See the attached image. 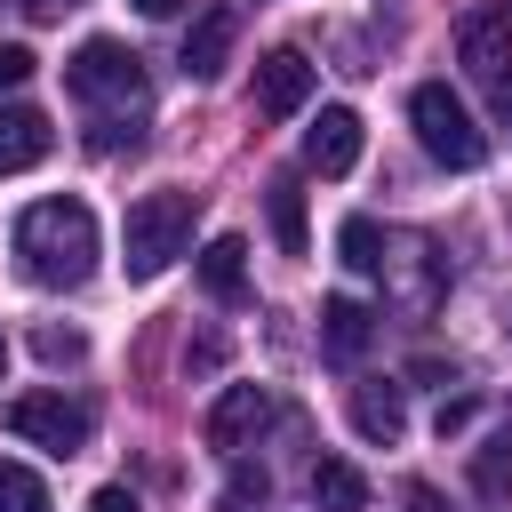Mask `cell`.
<instances>
[{
    "mask_svg": "<svg viewBox=\"0 0 512 512\" xmlns=\"http://www.w3.org/2000/svg\"><path fill=\"white\" fill-rule=\"evenodd\" d=\"M64 88L72 104L88 112V152H136L144 144V112H152V80H144V56L128 40H80L72 64H64Z\"/></svg>",
    "mask_w": 512,
    "mask_h": 512,
    "instance_id": "6da1fadb",
    "label": "cell"
},
{
    "mask_svg": "<svg viewBox=\"0 0 512 512\" xmlns=\"http://www.w3.org/2000/svg\"><path fill=\"white\" fill-rule=\"evenodd\" d=\"M96 256H104V240H96L88 200H32V208L16 216V264H24V280H40V288H80V280L96 272Z\"/></svg>",
    "mask_w": 512,
    "mask_h": 512,
    "instance_id": "7a4b0ae2",
    "label": "cell"
},
{
    "mask_svg": "<svg viewBox=\"0 0 512 512\" xmlns=\"http://www.w3.org/2000/svg\"><path fill=\"white\" fill-rule=\"evenodd\" d=\"M192 240V192H144L128 200V224H120V248H128V280H160Z\"/></svg>",
    "mask_w": 512,
    "mask_h": 512,
    "instance_id": "3957f363",
    "label": "cell"
},
{
    "mask_svg": "<svg viewBox=\"0 0 512 512\" xmlns=\"http://www.w3.org/2000/svg\"><path fill=\"white\" fill-rule=\"evenodd\" d=\"M408 128H416V144H424L440 168H480V160H488V136H480L472 112L448 96V80H424V88L408 96Z\"/></svg>",
    "mask_w": 512,
    "mask_h": 512,
    "instance_id": "277c9868",
    "label": "cell"
},
{
    "mask_svg": "<svg viewBox=\"0 0 512 512\" xmlns=\"http://www.w3.org/2000/svg\"><path fill=\"white\" fill-rule=\"evenodd\" d=\"M384 296L400 304V312H440V296H448V256L424 240V232H392L384 240Z\"/></svg>",
    "mask_w": 512,
    "mask_h": 512,
    "instance_id": "5b68a950",
    "label": "cell"
},
{
    "mask_svg": "<svg viewBox=\"0 0 512 512\" xmlns=\"http://www.w3.org/2000/svg\"><path fill=\"white\" fill-rule=\"evenodd\" d=\"M8 432L48 448V456H80L96 440V416H88V400H64V392H16L8 400Z\"/></svg>",
    "mask_w": 512,
    "mask_h": 512,
    "instance_id": "8992f818",
    "label": "cell"
},
{
    "mask_svg": "<svg viewBox=\"0 0 512 512\" xmlns=\"http://www.w3.org/2000/svg\"><path fill=\"white\" fill-rule=\"evenodd\" d=\"M264 424H272V392H264V384H224L200 432H208V448H224V456H232V448H248Z\"/></svg>",
    "mask_w": 512,
    "mask_h": 512,
    "instance_id": "52a82bcc",
    "label": "cell"
},
{
    "mask_svg": "<svg viewBox=\"0 0 512 512\" xmlns=\"http://www.w3.org/2000/svg\"><path fill=\"white\" fill-rule=\"evenodd\" d=\"M312 64H304V48H272L264 64H256V112L264 120H288V112H304V96H312Z\"/></svg>",
    "mask_w": 512,
    "mask_h": 512,
    "instance_id": "ba28073f",
    "label": "cell"
},
{
    "mask_svg": "<svg viewBox=\"0 0 512 512\" xmlns=\"http://www.w3.org/2000/svg\"><path fill=\"white\" fill-rule=\"evenodd\" d=\"M352 160H360V112H352V104H328V112L304 128V168L352 176Z\"/></svg>",
    "mask_w": 512,
    "mask_h": 512,
    "instance_id": "9c48e42d",
    "label": "cell"
},
{
    "mask_svg": "<svg viewBox=\"0 0 512 512\" xmlns=\"http://www.w3.org/2000/svg\"><path fill=\"white\" fill-rule=\"evenodd\" d=\"M48 144H56V128H48V112H40V104H0V176L40 168V160H48Z\"/></svg>",
    "mask_w": 512,
    "mask_h": 512,
    "instance_id": "30bf717a",
    "label": "cell"
},
{
    "mask_svg": "<svg viewBox=\"0 0 512 512\" xmlns=\"http://www.w3.org/2000/svg\"><path fill=\"white\" fill-rule=\"evenodd\" d=\"M232 40H240V8H208V16H192V32H184V72H192V80H216L224 56H232Z\"/></svg>",
    "mask_w": 512,
    "mask_h": 512,
    "instance_id": "8fae6325",
    "label": "cell"
},
{
    "mask_svg": "<svg viewBox=\"0 0 512 512\" xmlns=\"http://www.w3.org/2000/svg\"><path fill=\"white\" fill-rule=\"evenodd\" d=\"M352 432H360V440H376V448H392V440L408 432V408H400V384H384V376H368V384H352Z\"/></svg>",
    "mask_w": 512,
    "mask_h": 512,
    "instance_id": "7c38bea8",
    "label": "cell"
},
{
    "mask_svg": "<svg viewBox=\"0 0 512 512\" xmlns=\"http://www.w3.org/2000/svg\"><path fill=\"white\" fill-rule=\"evenodd\" d=\"M368 336H376V312H368L360 296H328V304H320V352H328V360H360Z\"/></svg>",
    "mask_w": 512,
    "mask_h": 512,
    "instance_id": "4fadbf2b",
    "label": "cell"
},
{
    "mask_svg": "<svg viewBox=\"0 0 512 512\" xmlns=\"http://www.w3.org/2000/svg\"><path fill=\"white\" fill-rule=\"evenodd\" d=\"M200 288H208L216 304H240V296H248V240H240V232H216V240L200 248Z\"/></svg>",
    "mask_w": 512,
    "mask_h": 512,
    "instance_id": "5bb4252c",
    "label": "cell"
},
{
    "mask_svg": "<svg viewBox=\"0 0 512 512\" xmlns=\"http://www.w3.org/2000/svg\"><path fill=\"white\" fill-rule=\"evenodd\" d=\"M456 56L480 72V80H496V72H512V24L504 16H472L464 32H456Z\"/></svg>",
    "mask_w": 512,
    "mask_h": 512,
    "instance_id": "9a60e30c",
    "label": "cell"
},
{
    "mask_svg": "<svg viewBox=\"0 0 512 512\" xmlns=\"http://www.w3.org/2000/svg\"><path fill=\"white\" fill-rule=\"evenodd\" d=\"M304 488H312V504H320V512H368V480H360L344 456H320Z\"/></svg>",
    "mask_w": 512,
    "mask_h": 512,
    "instance_id": "2e32d148",
    "label": "cell"
},
{
    "mask_svg": "<svg viewBox=\"0 0 512 512\" xmlns=\"http://www.w3.org/2000/svg\"><path fill=\"white\" fill-rule=\"evenodd\" d=\"M472 488H480V496H512V424H496V432L472 448Z\"/></svg>",
    "mask_w": 512,
    "mask_h": 512,
    "instance_id": "e0dca14e",
    "label": "cell"
},
{
    "mask_svg": "<svg viewBox=\"0 0 512 512\" xmlns=\"http://www.w3.org/2000/svg\"><path fill=\"white\" fill-rule=\"evenodd\" d=\"M264 200H272V240H280L288 256H304V184H296V176H272Z\"/></svg>",
    "mask_w": 512,
    "mask_h": 512,
    "instance_id": "ac0fdd59",
    "label": "cell"
},
{
    "mask_svg": "<svg viewBox=\"0 0 512 512\" xmlns=\"http://www.w3.org/2000/svg\"><path fill=\"white\" fill-rule=\"evenodd\" d=\"M336 256H344L352 272H384V232H376V216H344V224H336Z\"/></svg>",
    "mask_w": 512,
    "mask_h": 512,
    "instance_id": "d6986e66",
    "label": "cell"
},
{
    "mask_svg": "<svg viewBox=\"0 0 512 512\" xmlns=\"http://www.w3.org/2000/svg\"><path fill=\"white\" fill-rule=\"evenodd\" d=\"M0 512H48V480L24 472L16 456H0Z\"/></svg>",
    "mask_w": 512,
    "mask_h": 512,
    "instance_id": "ffe728a7",
    "label": "cell"
},
{
    "mask_svg": "<svg viewBox=\"0 0 512 512\" xmlns=\"http://www.w3.org/2000/svg\"><path fill=\"white\" fill-rule=\"evenodd\" d=\"M32 352H40L48 368H72V360H88V336H80V328H56V320H48V328H32Z\"/></svg>",
    "mask_w": 512,
    "mask_h": 512,
    "instance_id": "44dd1931",
    "label": "cell"
},
{
    "mask_svg": "<svg viewBox=\"0 0 512 512\" xmlns=\"http://www.w3.org/2000/svg\"><path fill=\"white\" fill-rule=\"evenodd\" d=\"M264 488H272V480H264L256 464H232V480H224V512H248V504H264Z\"/></svg>",
    "mask_w": 512,
    "mask_h": 512,
    "instance_id": "7402d4cb",
    "label": "cell"
},
{
    "mask_svg": "<svg viewBox=\"0 0 512 512\" xmlns=\"http://www.w3.org/2000/svg\"><path fill=\"white\" fill-rule=\"evenodd\" d=\"M24 80H32V48L0 40V88H24Z\"/></svg>",
    "mask_w": 512,
    "mask_h": 512,
    "instance_id": "603a6c76",
    "label": "cell"
},
{
    "mask_svg": "<svg viewBox=\"0 0 512 512\" xmlns=\"http://www.w3.org/2000/svg\"><path fill=\"white\" fill-rule=\"evenodd\" d=\"M88 512H144V504H136V488H120V480H104V488L88 496Z\"/></svg>",
    "mask_w": 512,
    "mask_h": 512,
    "instance_id": "cb8c5ba5",
    "label": "cell"
},
{
    "mask_svg": "<svg viewBox=\"0 0 512 512\" xmlns=\"http://www.w3.org/2000/svg\"><path fill=\"white\" fill-rule=\"evenodd\" d=\"M488 112L512 128V72H496V80H488Z\"/></svg>",
    "mask_w": 512,
    "mask_h": 512,
    "instance_id": "d4e9b609",
    "label": "cell"
},
{
    "mask_svg": "<svg viewBox=\"0 0 512 512\" xmlns=\"http://www.w3.org/2000/svg\"><path fill=\"white\" fill-rule=\"evenodd\" d=\"M16 8H24V16H32V24H56V16H72V8H80V0H16Z\"/></svg>",
    "mask_w": 512,
    "mask_h": 512,
    "instance_id": "484cf974",
    "label": "cell"
},
{
    "mask_svg": "<svg viewBox=\"0 0 512 512\" xmlns=\"http://www.w3.org/2000/svg\"><path fill=\"white\" fill-rule=\"evenodd\" d=\"M216 360H224V344H216V336H200V344L184 352V368H216Z\"/></svg>",
    "mask_w": 512,
    "mask_h": 512,
    "instance_id": "4316f807",
    "label": "cell"
},
{
    "mask_svg": "<svg viewBox=\"0 0 512 512\" xmlns=\"http://www.w3.org/2000/svg\"><path fill=\"white\" fill-rule=\"evenodd\" d=\"M408 512H440V496H432V488L416 480V488H408Z\"/></svg>",
    "mask_w": 512,
    "mask_h": 512,
    "instance_id": "83f0119b",
    "label": "cell"
},
{
    "mask_svg": "<svg viewBox=\"0 0 512 512\" xmlns=\"http://www.w3.org/2000/svg\"><path fill=\"white\" fill-rule=\"evenodd\" d=\"M136 8H144V16H176L184 0H136Z\"/></svg>",
    "mask_w": 512,
    "mask_h": 512,
    "instance_id": "f1b7e54d",
    "label": "cell"
},
{
    "mask_svg": "<svg viewBox=\"0 0 512 512\" xmlns=\"http://www.w3.org/2000/svg\"><path fill=\"white\" fill-rule=\"evenodd\" d=\"M0 368H8V336H0Z\"/></svg>",
    "mask_w": 512,
    "mask_h": 512,
    "instance_id": "f546056e",
    "label": "cell"
},
{
    "mask_svg": "<svg viewBox=\"0 0 512 512\" xmlns=\"http://www.w3.org/2000/svg\"><path fill=\"white\" fill-rule=\"evenodd\" d=\"M504 24H512V0H504Z\"/></svg>",
    "mask_w": 512,
    "mask_h": 512,
    "instance_id": "4dcf8cb0",
    "label": "cell"
},
{
    "mask_svg": "<svg viewBox=\"0 0 512 512\" xmlns=\"http://www.w3.org/2000/svg\"><path fill=\"white\" fill-rule=\"evenodd\" d=\"M504 336H512V312H504Z\"/></svg>",
    "mask_w": 512,
    "mask_h": 512,
    "instance_id": "1f68e13d",
    "label": "cell"
}]
</instances>
